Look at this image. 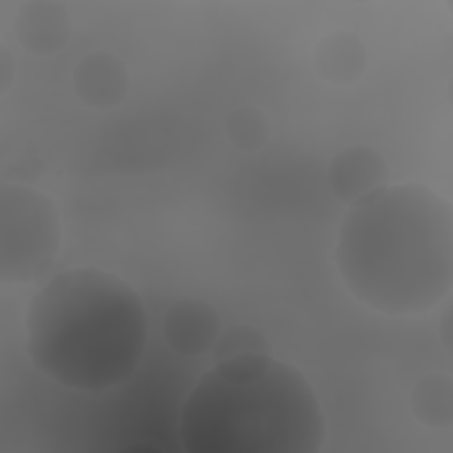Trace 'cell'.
Wrapping results in <instances>:
<instances>
[{
	"label": "cell",
	"instance_id": "obj_8",
	"mask_svg": "<svg viewBox=\"0 0 453 453\" xmlns=\"http://www.w3.org/2000/svg\"><path fill=\"white\" fill-rule=\"evenodd\" d=\"M73 21L67 7L55 0H28L14 16V37L19 46L35 55L50 57L71 39Z\"/></svg>",
	"mask_w": 453,
	"mask_h": 453
},
{
	"label": "cell",
	"instance_id": "obj_4",
	"mask_svg": "<svg viewBox=\"0 0 453 453\" xmlns=\"http://www.w3.org/2000/svg\"><path fill=\"white\" fill-rule=\"evenodd\" d=\"M62 223L53 200L19 182L0 184V280H39L58 257Z\"/></svg>",
	"mask_w": 453,
	"mask_h": 453
},
{
	"label": "cell",
	"instance_id": "obj_10",
	"mask_svg": "<svg viewBox=\"0 0 453 453\" xmlns=\"http://www.w3.org/2000/svg\"><path fill=\"white\" fill-rule=\"evenodd\" d=\"M418 423L426 428H449L453 423V380L448 373L430 372L419 377L409 398Z\"/></svg>",
	"mask_w": 453,
	"mask_h": 453
},
{
	"label": "cell",
	"instance_id": "obj_13",
	"mask_svg": "<svg viewBox=\"0 0 453 453\" xmlns=\"http://www.w3.org/2000/svg\"><path fill=\"white\" fill-rule=\"evenodd\" d=\"M14 67L16 65H14V60L9 53V50L2 44V48H0V94L2 96L11 88V85L14 81Z\"/></svg>",
	"mask_w": 453,
	"mask_h": 453
},
{
	"label": "cell",
	"instance_id": "obj_2",
	"mask_svg": "<svg viewBox=\"0 0 453 453\" xmlns=\"http://www.w3.org/2000/svg\"><path fill=\"white\" fill-rule=\"evenodd\" d=\"M149 340L140 292L103 267L51 276L30 299L25 350L55 384L83 393L111 389L138 370Z\"/></svg>",
	"mask_w": 453,
	"mask_h": 453
},
{
	"label": "cell",
	"instance_id": "obj_3",
	"mask_svg": "<svg viewBox=\"0 0 453 453\" xmlns=\"http://www.w3.org/2000/svg\"><path fill=\"white\" fill-rule=\"evenodd\" d=\"M188 453H319L326 418L304 373L271 354L214 361L179 416Z\"/></svg>",
	"mask_w": 453,
	"mask_h": 453
},
{
	"label": "cell",
	"instance_id": "obj_7",
	"mask_svg": "<svg viewBox=\"0 0 453 453\" xmlns=\"http://www.w3.org/2000/svg\"><path fill=\"white\" fill-rule=\"evenodd\" d=\"M71 83L76 97L92 110H111L126 101L129 71L124 60L108 51H94L78 60Z\"/></svg>",
	"mask_w": 453,
	"mask_h": 453
},
{
	"label": "cell",
	"instance_id": "obj_1",
	"mask_svg": "<svg viewBox=\"0 0 453 453\" xmlns=\"http://www.w3.org/2000/svg\"><path fill=\"white\" fill-rule=\"evenodd\" d=\"M334 260L363 306L389 317L430 311L453 285V207L426 184L389 182L347 207Z\"/></svg>",
	"mask_w": 453,
	"mask_h": 453
},
{
	"label": "cell",
	"instance_id": "obj_9",
	"mask_svg": "<svg viewBox=\"0 0 453 453\" xmlns=\"http://www.w3.org/2000/svg\"><path fill=\"white\" fill-rule=\"evenodd\" d=\"M311 60L320 80L333 85H350L363 76L368 53L354 32L333 30L319 39Z\"/></svg>",
	"mask_w": 453,
	"mask_h": 453
},
{
	"label": "cell",
	"instance_id": "obj_6",
	"mask_svg": "<svg viewBox=\"0 0 453 453\" xmlns=\"http://www.w3.org/2000/svg\"><path fill=\"white\" fill-rule=\"evenodd\" d=\"M223 329L212 304L200 297L177 299L163 315V338L179 356L196 357L211 352Z\"/></svg>",
	"mask_w": 453,
	"mask_h": 453
},
{
	"label": "cell",
	"instance_id": "obj_5",
	"mask_svg": "<svg viewBox=\"0 0 453 453\" xmlns=\"http://www.w3.org/2000/svg\"><path fill=\"white\" fill-rule=\"evenodd\" d=\"M389 165L370 145L356 143L342 149L329 161L326 179L334 198L347 207L389 184Z\"/></svg>",
	"mask_w": 453,
	"mask_h": 453
},
{
	"label": "cell",
	"instance_id": "obj_11",
	"mask_svg": "<svg viewBox=\"0 0 453 453\" xmlns=\"http://www.w3.org/2000/svg\"><path fill=\"white\" fill-rule=\"evenodd\" d=\"M225 136L239 152H258L271 136V124L265 113L257 106L234 108L225 120Z\"/></svg>",
	"mask_w": 453,
	"mask_h": 453
},
{
	"label": "cell",
	"instance_id": "obj_12",
	"mask_svg": "<svg viewBox=\"0 0 453 453\" xmlns=\"http://www.w3.org/2000/svg\"><path fill=\"white\" fill-rule=\"evenodd\" d=\"M214 361L271 354V343L264 331L251 324H230L221 329L214 347Z\"/></svg>",
	"mask_w": 453,
	"mask_h": 453
}]
</instances>
